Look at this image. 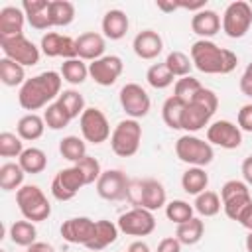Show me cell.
<instances>
[{
  "instance_id": "6da1fadb",
  "label": "cell",
  "mask_w": 252,
  "mask_h": 252,
  "mask_svg": "<svg viewBox=\"0 0 252 252\" xmlns=\"http://www.w3.org/2000/svg\"><path fill=\"white\" fill-rule=\"evenodd\" d=\"M61 73L57 71H43L32 79H28L18 91V102L24 110H39L47 108L55 98H59L61 91Z\"/></svg>"
},
{
  "instance_id": "7a4b0ae2",
  "label": "cell",
  "mask_w": 252,
  "mask_h": 252,
  "mask_svg": "<svg viewBox=\"0 0 252 252\" xmlns=\"http://www.w3.org/2000/svg\"><path fill=\"white\" fill-rule=\"evenodd\" d=\"M191 61L201 73L207 75H226L234 71L238 57L230 49L219 47L211 39H197L191 45Z\"/></svg>"
},
{
  "instance_id": "3957f363",
  "label": "cell",
  "mask_w": 252,
  "mask_h": 252,
  "mask_svg": "<svg viewBox=\"0 0 252 252\" xmlns=\"http://www.w3.org/2000/svg\"><path fill=\"white\" fill-rule=\"evenodd\" d=\"M219 106V96L211 89H201L191 102L185 104L183 118H181V130L187 132H197L205 126H209L213 114L217 112Z\"/></svg>"
},
{
  "instance_id": "277c9868",
  "label": "cell",
  "mask_w": 252,
  "mask_h": 252,
  "mask_svg": "<svg viewBox=\"0 0 252 252\" xmlns=\"http://www.w3.org/2000/svg\"><path fill=\"white\" fill-rule=\"evenodd\" d=\"M134 207L148 209V211H158L167 205V193L161 181L158 179H132L128 187V197H126Z\"/></svg>"
},
{
  "instance_id": "5b68a950",
  "label": "cell",
  "mask_w": 252,
  "mask_h": 252,
  "mask_svg": "<svg viewBox=\"0 0 252 252\" xmlns=\"http://www.w3.org/2000/svg\"><path fill=\"white\" fill-rule=\"evenodd\" d=\"M16 203L26 220L41 222L47 220L51 215V205L37 185H22L16 191Z\"/></svg>"
},
{
  "instance_id": "8992f818",
  "label": "cell",
  "mask_w": 252,
  "mask_h": 252,
  "mask_svg": "<svg viewBox=\"0 0 252 252\" xmlns=\"http://www.w3.org/2000/svg\"><path fill=\"white\" fill-rule=\"evenodd\" d=\"M142 142V126L134 118L120 120L110 134V148L118 158H132L138 154Z\"/></svg>"
},
{
  "instance_id": "52a82bcc",
  "label": "cell",
  "mask_w": 252,
  "mask_h": 252,
  "mask_svg": "<svg viewBox=\"0 0 252 252\" xmlns=\"http://www.w3.org/2000/svg\"><path fill=\"white\" fill-rule=\"evenodd\" d=\"M175 156L183 163H189L191 167H205L213 161L215 152L209 142H205L197 136L185 134V136L177 138V142H175Z\"/></svg>"
},
{
  "instance_id": "ba28073f",
  "label": "cell",
  "mask_w": 252,
  "mask_h": 252,
  "mask_svg": "<svg viewBox=\"0 0 252 252\" xmlns=\"http://www.w3.org/2000/svg\"><path fill=\"white\" fill-rule=\"evenodd\" d=\"M0 47L4 57L20 63L22 67H33L39 63L41 49L33 41H30L24 33L14 37H0Z\"/></svg>"
},
{
  "instance_id": "9c48e42d",
  "label": "cell",
  "mask_w": 252,
  "mask_h": 252,
  "mask_svg": "<svg viewBox=\"0 0 252 252\" xmlns=\"http://www.w3.org/2000/svg\"><path fill=\"white\" fill-rule=\"evenodd\" d=\"M252 26V8L248 2L244 0H236L230 2L222 14V32L232 37L238 39L242 35H246V32Z\"/></svg>"
},
{
  "instance_id": "30bf717a",
  "label": "cell",
  "mask_w": 252,
  "mask_h": 252,
  "mask_svg": "<svg viewBox=\"0 0 252 252\" xmlns=\"http://www.w3.org/2000/svg\"><path fill=\"white\" fill-rule=\"evenodd\" d=\"M79 126H81V134L85 142L91 144H102L110 138V124L108 118L104 116V112L96 106H87L85 112L79 118Z\"/></svg>"
},
{
  "instance_id": "8fae6325",
  "label": "cell",
  "mask_w": 252,
  "mask_h": 252,
  "mask_svg": "<svg viewBox=\"0 0 252 252\" xmlns=\"http://www.w3.org/2000/svg\"><path fill=\"white\" fill-rule=\"evenodd\" d=\"M118 230L128 236H148L156 230V217L148 209L132 207L118 217Z\"/></svg>"
},
{
  "instance_id": "7c38bea8",
  "label": "cell",
  "mask_w": 252,
  "mask_h": 252,
  "mask_svg": "<svg viewBox=\"0 0 252 252\" xmlns=\"http://www.w3.org/2000/svg\"><path fill=\"white\" fill-rule=\"evenodd\" d=\"M118 98H120V106L128 114V118L138 120V118L148 116L150 106H152V100H150V96H148V93L144 91L142 85H138V83H126L120 89Z\"/></svg>"
},
{
  "instance_id": "4fadbf2b",
  "label": "cell",
  "mask_w": 252,
  "mask_h": 252,
  "mask_svg": "<svg viewBox=\"0 0 252 252\" xmlns=\"http://www.w3.org/2000/svg\"><path fill=\"white\" fill-rule=\"evenodd\" d=\"M85 185H87L85 175L81 173V169L77 165L65 167L55 173V177L51 181V195L57 201H71Z\"/></svg>"
},
{
  "instance_id": "5bb4252c",
  "label": "cell",
  "mask_w": 252,
  "mask_h": 252,
  "mask_svg": "<svg viewBox=\"0 0 252 252\" xmlns=\"http://www.w3.org/2000/svg\"><path fill=\"white\" fill-rule=\"evenodd\" d=\"M128 175L120 169H106L100 173L98 181H96V193L98 197L106 199V201H120L128 197V187H130Z\"/></svg>"
},
{
  "instance_id": "9a60e30c",
  "label": "cell",
  "mask_w": 252,
  "mask_h": 252,
  "mask_svg": "<svg viewBox=\"0 0 252 252\" xmlns=\"http://www.w3.org/2000/svg\"><path fill=\"white\" fill-rule=\"evenodd\" d=\"M124 71V63L118 55H104L89 63V77L100 87H112Z\"/></svg>"
},
{
  "instance_id": "2e32d148",
  "label": "cell",
  "mask_w": 252,
  "mask_h": 252,
  "mask_svg": "<svg viewBox=\"0 0 252 252\" xmlns=\"http://www.w3.org/2000/svg\"><path fill=\"white\" fill-rule=\"evenodd\" d=\"M207 142L224 150H236L242 144V130L230 120H217L207 128Z\"/></svg>"
},
{
  "instance_id": "e0dca14e",
  "label": "cell",
  "mask_w": 252,
  "mask_h": 252,
  "mask_svg": "<svg viewBox=\"0 0 252 252\" xmlns=\"http://www.w3.org/2000/svg\"><path fill=\"white\" fill-rule=\"evenodd\" d=\"M94 228H96V220H93L89 217H73V219L63 220L59 230H61L63 240H67L71 244L87 246L94 236Z\"/></svg>"
},
{
  "instance_id": "ac0fdd59",
  "label": "cell",
  "mask_w": 252,
  "mask_h": 252,
  "mask_svg": "<svg viewBox=\"0 0 252 252\" xmlns=\"http://www.w3.org/2000/svg\"><path fill=\"white\" fill-rule=\"evenodd\" d=\"M132 49L140 59L150 61V59H156L163 51V39L154 30H142L140 33H136L132 41Z\"/></svg>"
},
{
  "instance_id": "d6986e66",
  "label": "cell",
  "mask_w": 252,
  "mask_h": 252,
  "mask_svg": "<svg viewBox=\"0 0 252 252\" xmlns=\"http://www.w3.org/2000/svg\"><path fill=\"white\" fill-rule=\"evenodd\" d=\"M75 41H77V55H79V59L93 63V61L104 57V49H106L104 35H100L96 32H85Z\"/></svg>"
},
{
  "instance_id": "ffe728a7",
  "label": "cell",
  "mask_w": 252,
  "mask_h": 252,
  "mask_svg": "<svg viewBox=\"0 0 252 252\" xmlns=\"http://www.w3.org/2000/svg\"><path fill=\"white\" fill-rule=\"evenodd\" d=\"M26 14L22 6H6L0 10V37H14L24 33Z\"/></svg>"
},
{
  "instance_id": "44dd1931",
  "label": "cell",
  "mask_w": 252,
  "mask_h": 252,
  "mask_svg": "<svg viewBox=\"0 0 252 252\" xmlns=\"http://www.w3.org/2000/svg\"><path fill=\"white\" fill-rule=\"evenodd\" d=\"M100 28H102V35L106 39H112V41H118L126 35L128 28H130V22H128V16L126 12L122 10H108L104 16H102V22H100Z\"/></svg>"
},
{
  "instance_id": "7402d4cb",
  "label": "cell",
  "mask_w": 252,
  "mask_h": 252,
  "mask_svg": "<svg viewBox=\"0 0 252 252\" xmlns=\"http://www.w3.org/2000/svg\"><path fill=\"white\" fill-rule=\"evenodd\" d=\"M22 10L26 14L28 24L33 30H49L51 20H49V2L47 0H24Z\"/></svg>"
},
{
  "instance_id": "603a6c76",
  "label": "cell",
  "mask_w": 252,
  "mask_h": 252,
  "mask_svg": "<svg viewBox=\"0 0 252 252\" xmlns=\"http://www.w3.org/2000/svg\"><path fill=\"white\" fill-rule=\"evenodd\" d=\"M191 30L201 35V39H209L213 35H217L220 32V16L215 10H201L197 14H193L191 18Z\"/></svg>"
},
{
  "instance_id": "cb8c5ba5",
  "label": "cell",
  "mask_w": 252,
  "mask_h": 252,
  "mask_svg": "<svg viewBox=\"0 0 252 252\" xmlns=\"http://www.w3.org/2000/svg\"><path fill=\"white\" fill-rule=\"evenodd\" d=\"M118 224H114L112 220H106V219H100L96 220V228H94V236L93 240L85 246L89 248L91 252H98V250H104L106 246L114 244L116 238H118Z\"/></svg>"
},
{
  "instance_id": "d4e9b609",
  "label": "cell",
  "mask_w": 252,
  "mask_h": 252,
  "mask_svg": "<svg viewBox=\"0 0 252 252\" xmlns=\"http://www.w3.org/2000/svg\"><path fill=\"white\" fill-rule=\"evenodd\" d=\"M43 130H45V120H43V116H39L35 112L24 114L18 120V124H16L18 136L22 140H26V142H33V140L41 138L43 136Z\"/></svg>"
},
{
  "instance_id": "484cf974",
  "label": "cell",
  "mask_w": 252,
  "mask_h": 252,
  "mask_svg": "<svg viewBox=\"0 0 252 252\" xmlns=\"http://www.w3.org/2000/svg\"><path fill=\"white\" fill-rule=\"evenodd\" d=\"M207 185H209V173L205 171V167H189L181 175V187L189 195L197 197L199 193L207 191Z\"/></svg>"
},
{
  "instance_id": "4316f807",
  "label": "cell",
  "mask_w": 252,
  "mask_h": 252,
  "mask_svg": "<svg viewBox=\"0 0 252 252\" xmlns=\"http://www.w3.org/2000/svg\"><path fill=\"white\" fill-rule=\"evenodd\" d=\"M49 20L51 28H65L75 20V6L67 0H51L49 2Z\"/></svg>"
},
{
  "instance_id": "83f0119b",
  "label": "cell",
  "mask_w": 252,
  "mask_h": 252,
  "mask_svg": "<svg viewBox=\"0 0 252 252\" xmlns=\"http://www.w3.org/2000/svg\"><path fill=\"white\" fill-rule=\"evenodd\" d=\"M35 236H37V228H35V222H32V220H26V219L24 220H16L10 226V238H12V242L16 246L28 248L33 242H37Z\"/></svg>"
},
{
  "instance_id": "f1b7e54d",
  "label": "cell",
  "mask_w": 252,
  "mask_h": 252,
  "mask_svg": "<svg viewBox=\"0 0 252 252\" xmlns=\"http://www.w3.org/2000/svg\"><path fill=\"white\" fill-rule=\"evenodd\" d=\"M0 81L6 85V87H22L28 79H26V69L8 59V57H2L0 59Z\"/></svg>"
},
{
  "instance_id": "f546056e",
  "label": "cell",
  "mask_w": 252,
  "mask_h": 252,
  "mask_svg": "<svg viewBox=\"0 0 252 252\" xmlns=\"http://www.w3.org/2000/svg\"><path fill=\"white\" fill-rule=\"evenodd\" d=\"M18 163L22 165V169L26 173L35 175V173H41L47 167V156L39 148H26L22 152V156L18 158Z\"/></svg>"
},
{
  "instance_id": "4dcf8cb0",
  "label": "cell",
  "mask_w": 252,
  "mask_h": 252,
  "mask_svg": "<svg viewBox=\"0 0 252 252\" xmlns=\"http://www.w3.org/2000/svg\"><path fill=\"white\" fill-rule=\"evenodd\" d=\"M24 175L26 171L22 169L20 163L8 161L0 165V187L4 191H18L24 185Z\"/></svg>"
},
{
  "instance_id": "1f68e13d",
  "label": "cell",
  "mask_w": 252,
  "mask_h": 252,
  "mask_svg": "<svg viewBox=\"0 0 252 252\" xmlns=\"http://www.w3.org/2000/svg\"><path fill=\"white\" fill-rule=\"evenodd\" d=\"M203 232H205V222H203L199 217H193L191 220H187V222H183V224H177L175 238H177L181 244L193 246V244H197V242L203 238Z\"/></svg>"
},
{
  "instance_id": "d6a6232c",
  "label": "cell",
  "mask_w": 252,
  "mask_h": 252,
  "mask_svg": "<svg viewBox=\"0 0 252 252\" xmlns=\"http://www.w3.org/2000/svg\"><path fill=\"white\" fill-rule=\"evenodd\" d=\"M183 110H185V102L179 100L177 96H167L163 106H161V118L165 122L167 128L171 130H181V118H183Z\"/></svg>"
},
{
  "instance_id": "836d02e7",
  "label": "cell",
  "mask_w": 252,
  "mask_h": 252,
  "mask_svg": "<svg viewBox=\"0 0 252 252\" xmlns=\"http://www.w3.org/2000/svg\"><path fill=\"white\" fill-rule=\"evenodd\" d=\"M57 102H59V106L67 112V116L73 120V118H81V114L85 112V96L79 93V91H75V89H67V91H63L61 94H59V98H57Z\"/></svg>"
},
{
  "instance_id": "e575fe53",
  "label": "cell",
  "mask_w": 252,
  "mask_h": 252,
  "mask_svg": "<svg viewBox=\"0 0 252 252\" xmlns=\"http://www.w3.org/2000/svg\"><path fill=\"white\" fill-rule=\"evenodd\" d=\"M61 77L69 85H81L89 77V65L83 59H67L61 63Z\"/></svg>"
},
{
  "instance_id": "d590c367",
  "label": "cell",
  "mask_w": 252,
  "mask_h": 252,
  "mask_svg": "<svg viewBox=\"0 0 252 252\" xmlns=\"http://www.w3.org/2000/svg\"><path fill=\"white\" fill-rule=\"evenodd\" d=\"M59 154H61L65 159L77 163L79 159H83V158L87 156V144H85V140L79 138V136H65V138L59 142Z\"/></svg>"
},
{
  "instance_id": "8d00e7d4",
  "label": "cell",
  "mask_w": 252,
  "mask_h": 252,
  "mask_svg": "<svg viewBox=\"0 0 252 252\" xmlns=\"http://www.w3.org/2000/svg\"><path fill=\"white\" fill-rule=\"evenodd\" d=\"M220 197L215 193V191H203L195 197V203H193V209L201 215V217H215L219 215L220 211Z\"/></svg>"
},
{
  "instance_id": "74e56055",
  "label": "cell",
  "mask_w": 252,
  "mask_h": 252,
  "mask_svg": "<svg viewBox=\"0 0 252 252\" xmlns=\"http://www.w3.org/2000/svg\"><path fill=\"white\" fill-rule=\"evenodd\" d=\"M165 67L171 71V75L173 77H187V75H191V67H193V61H191V57L189 55H185L183 51H169L167 53V57H165Z\"/></svg>"
},
{
  "instance_id": "f35d334b",
  "label": "cell",
  "mask_w": 252,
  "mask_h": 252,
  "mask_svg": "<svg viewBox=\"0 0 252 252\" xmlns=\"http://www.w3.org/2000/svg\"><path fill=\"white\" fill-rule=\"evenodd\" d=\"M173 79H175V77H173L171 71L165 67V63H154V65L148 69V73H146L148 85L154 87V89H158V91L167 89L169 85H173Z\"/></svg>"
},
{
  "instance_id": "ab89813d",
  "label": "cell",
  "mask_w": 252,
  "mask_h": 252,
  "mask_svg": "<svg viewBox=\"0 0 252 252\" xmlns=\"http://www.w3.org/2000/svg\"><path fill=\"white\" fill-rule=\"evenodd\" d=\"M201 89H203V85L199 83V79L187 75V77H181V79L175 81V85H173V96H177L179 100H183L187 104V102H191L195 98V94Z\"/></svg>"
},
{
  "instance_id": "60d3db41",
  "label": "cell",
  "mask_w": 252,
  "mask_h": 252,
  "mask_svg": "<svg viewBox=\"0 0 252 252\" xmlns=\"http://www.w3.org/2000/svg\"><path fill=\"white\" fill-rule=\"evenodd\" d=\"M193 211H195L193 205H189L183 199H175V201H169L165 205V217L175 224H183V222L191 220L193 219Z\"/></svg>"
},
{
  "instance_id": "b9f144b4",
  "label": "cell",
  "mask_w": 252,
  "mask_h": 252,
  "mask_svg": "<svg viewBox=\"0 0 252 252\" xmlns=\"http://www.w3.org/2000/svg\"><path fill=\"white\" fill-rule=\"evenodd\" d=\"M43 120H45V126L51 128V130H63V128L71 122V118H69L67 112L59 106L57 100L51 102V104L43 110Z\"/></svg>"
},
{
  "instance_id": "7bdbcfd3",
  "label": "cell",
  "mask_w": 252,
  "mask_h": 252,
  "mask_svg": "<svg viewBox=\"0 0 252 252\" xmlns=\"http://www.w3.org/2000/svg\"><path fill=\"white\" fill-rule=\"evenodd\" d=\"M24 142L18 134L2 132L0 134V156L2 158H20L24 152Z\"/></svg>"
},
{
  "instance_id": "ee69618b",
  "label": "cell",
  "mask_w": 252,
  "mask_h": 252,
  "mask_svg": "<svg viewBox=\"0 0 252 252\" xmlns=\"http://www.w3.org/2000/svg\"><path fill=\"white\" fill-rule=\"evenodd\" d=\"M252 203V195L250 193H244V195H236L228 201H222V209H224V215L230 219V220H238V217L242 215V211Z\"/></svg>"
},
{
  "instance_id": "f6af8a7d",
  "label": "cell",
  "mask_w": 252,
  "mask_h": 252,
  "mask_svg": "<svg viewBox=\"0 0 252 252\" xmlns=\"http://www.w3.org/2000/svg\"><path fill=\"white\" fill-rule=\"evenodd\" d=\"M63 37L61 33L57 32H47L43 37H41V43H39V49L45 57H61V49H63Z\"/></svg>"
},
{
  "instance_id": "bcb514c9",
  "label": "cell",
  "mask_w": 252,
  "mask_h": 252,
  "mask_svg": "<svg viewBox=\"0 0 252 252\" xmlns=\"http://www.w3.org/2000/svg\"><path fill=\"white\" fill-rule=\"evenodd\" d=\"M75 165H77V167L81 169V173L85 175L87 185L96 183V181H98V177H100V173H102L98 159H96V158H93V156H85V158H83V159H79Z\"/></svg>"
},
{
  "instance_id": "7dc6e473",
  "label": "cell",
  "mask_w": 252,
  "mask_h": 252,
  "mask_svg": "<svg viewBox=\"0 0 252 252\" xmlns=\"http://www.w3.org/2000/svg\"><path fill=\"white\" fill-rule=\"evenodd\" d=\"M244 193H250L248 185L240 179H230L220 187V201H228V199H232L236 195H244Z\"/></svg>"
},
{
  "instance_id": "c3c4849f",
  "label": "cell",
  "mask_w": 252,
  "mask_h": 252,
  "mask_svg": "<svg viewBox=\"0 0 252 252\" xmlns=\"http://www.w3.org/2000/svg\"><path fill=\"white\" fill-rule=\"evenodd\" d=\"M236 120H238V128H240V130H244V132H252V102L240 106Z\"/></svg>"
},
{
  "instance_id": "681fc988",
  "label": "cell",
  "mask_w": 252,
  "mask_h": 252,
  "mask_svg": "<svg viewBox=\"0 0 252 252\" xmlns=\"http://www.w3.org/2000/svg\"><path fill=\"white\" fill-rule=\"evenodd\" d=\"M156 252H181V242H179L175 236L161 238L159 244H158V250H156Z\"/></svg>"
},
{
  "instance_id": "f907efd6",
  "label": "cell",
  "mask_w": 252,
  "mask_h": 252,
  "mask_svg": "<svg viewBox=\"0 0 252 252\" xmlns=\"http://www.w3.org/2000/svg\"><path fill=\"white\" fill-rule=\"evenodd\" d=\"M240 91H242V94L252 98V63L246 65V69L240 77Z\"/></svg>"
},
{
  "instance_id": "816d5d0a",
  "label": "cell",
  "mask_w": 252,
  "mask_h": 252,
  "mask_svg": "<svg viewBox=\"0 0 252 252\" xmlns=\"http://www.w3.org/2000/svg\"><path fill=\"white\" fill-rule=\"evenodd\" d=\"M177 8H183V10H189V12H201L207 8V0H197V2H187V0H175Z\"/></svg>"
},
{
  "instance_id": "f5cc1de1",
  "label": "cell",
  "mask_w": 252,
  "mask_h": 252,
  "mask_svg": "<svg viewBox=\"0 0 252 252\" xmlns=\"http://www.w3.org/2000/svg\"><path fill=\"white\" fill-rule=\"evenodd\" d=\"M240 171H242L244 183H246V185H252V156H248V158L242 161V167H240Z\"/></svg>"
},
{
  "instance_id": "db71d44e",
  "label": "cell",
  "mask_w": 252,
  "mask_h": 252,
  "mask_svg": "<svg viewBox=\"0 0 252 252\" xmlns=\"http://www.w3.org/2000/svg\"><path fill=\"white\" fill-rule=\"evenodd\" d=\"M238 222L244 226V228H248V230H252V203L242 211V215L238 217Z\"/></svg>"
},
{
  "instance_id": "11a10c76",
  "label": "cell",
  "mask_w": 252,
  "mask_h": 252,
  "mask_svg": "<svg viewBox=\"0 0 252 252\" xmlns=\"http://www.w3.org/2000/svg\"><path fill=\"white\" fill-rule=\"evenodd\" d=\"M26 252H55V248L47 242H33L32 246L26 248Z\"/></svg>"
},
{
  "instance_id": "9f6ffc18",
  "label": "cell",
  "mask_w": 252,
  "mask_h": 252,
  "mask_svg": "<svg viewBox=\"0 0 252 252\" xmlns=\"http://www.w3.org/2000/svg\"><path fill=\"white\" fill-rule=\"evenodd\" d=\"M128 252H150V246L144 240H136L128 246Z\"/></svg>"
},
{
  "instance_id": "6f0895ef",
  "label": "cell",
  "mask_w": 252,
  "mask_h": 252,
  "mask_svg": "<svg viewBox=\"0 0 252 252\" xmlns=\"http://www.w3.org/2000/svg\"><path fill=\"white\" fill-rule=\"evenodd\" d=\"M158 8L161 12H175L177 10V4L175 2H158Z\"/></svg>"
},
{
  "instance_id": "680465c9",
  "label": "cell",
  "mask_w": 252,
  "mask_h": 252,
  "mask_svg": "<svg viewBox=\"0 0 252 252\" xmlns=\"http://www.w3.org/2000/svg\"><path fill=\"white\" fill-rule=\"evenodd\" d=\"M244 244H246V250L252 252V230H248V236H246V242Z\"/></svg>"
},
{
  "instance_id": "91938a15",
  "label": "cell",
  "mask_w": 252,
  "mask_h": 252,
  "mask_svg": "<svg viewBox=\"0 0 252 252\" xmlns=\"http://www.w3.org/2000/svg\"><path fill=\"white\" fill-rule=\"evenodd\" d=\"M248 4H250V8H252V2H248Z\"/></svg>"
},
{
  "instance_id": "94428289",
  "label": "cell",
  "mask_w": 252,
  "mask_h": 252,
  "mask_svg": "<svg viewBox=\"0 0 252 252\" xmlns=\"http://www.w3.org/2000/svg\"><path fill=\"white\" fill-rule=\"evenodd\" d=\"M0 252H6V250H0Z\"/></svg>"
},
{
  "instance_id": "6125c7cd",
  "label": "cell",
  "mask_w": 252,
  "mask_h": 252,
  "mask_svg": "<svg viewBox=\"0 0 252 252\" xmlns=\"http://www.w3.org/2000/svg\"><path fill=\"white\" fill-rule=\"evenodd\" d=\"M126 252H128V250H126Z\"/></svg>"
}]
</instances>
